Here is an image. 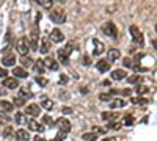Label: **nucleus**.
Listing matches in <instances>:
<instances>
[{
	"label": "nucleus",
	"mask_w": 157,
	"mask_h": 141,
	"mask_svg": "<svg viewBox=\"0 0 157 141\" xmlns=\"http://www.w3.org/2000/svg\"><path fill=\"white\" fill-rule=\"evenodd\" d=\"M49 17L55 24H63L64 20H66V13H64L63 8H54L49 13Z\"/></svg>",
	"instance_id": "obj_1"
},
{
	"label": "nucleus",
	"mask_w": 157,
	"mask_h": 141,
	"mask_svg": "<svg viewBox=\"0 0 157 141\" xmlns=\"http://www.w3.org/2000/svg\"><path fill=\"white\" fill-rule=\"evenodd\" d=\"M72 47H74V44L68 43V46L64 47L63 50H58V58H60V61L63 63V65H68L69 63V54L72 52Z\"/></svg>",
	"instance_id": "obj_2"
},
{
	"label": "nucleus",
	"mask_w": 157,
	"mask_h": 141,
	"mask_svg": "<svg viewBox=\"0 0 157 141\" xmlns=\"http://www.w3.org/2000/svg\"><path fill=\"white\" fill-rule=\"evenodd\" d=\"M102 32L105 33L109 38H112V39H116V38H118V30H116V27L113 25V22H105V24H104Z\"/></svg>",
	"instance_id": "obj_3"
},
{
	"label": "nucleus",
	"mask_w": 157,
	"mask_h": 141,
	"mask_svg": "<svg viewBox=\"0 0 157 141\" xmlns=\"http://www.w3.org/2000/svg\"><path fill=\"white\" fill-rule=\"evenodd\" d=\"M16 50H17V52H19L22 57L29 54L30 46H29V39H27V38H21V39L17 41V44H16Z\"/></svg>",
	"instance_id": "obj_4"
},
{
	"label": "nucleus",
	"mask_w": 157,
	"mask_h": 141,
	"mask_svg": "<svg viewBox=\"0 0 157 141\" xmlns=\"http://www.w3.org/2000/svg\"><path fill=\"white\" fill-rule=\"evenodd\" d=\"M130 35H132V41L135 43V44H138V46H143V35H141V32L138 30V27L137 25H130Z\"/></svg>",
	"instance_id": "obj_5"
},
{
	"label": "nucleus",
	"mask_w": 157,
	"mask_h": 141,
	"mask_svg": "<svg viewBox=\"0 0 157 141\" xmlns=\"http://www.w3.org/2000/svg\"><path fill=\"white\" fill-rule=\"evenodd\" d=\"M41 113V107H39L38 104H30L25 107V116H38V114Z\"/></svg>",
	"instance_id": "obj_6"
},
{
	"label": "nucleus",
	"mask_w": 157,
	"mask_h": 141,
	"mask_svg": "<svg viewBox=\"0 0 157 141\" xmlns=\"http://www.w3.org/2000/svg\"><path fill=\"white\" fill-rule=\"evenodd\" d=\"M38 35H39L38 28L33 27L32 32H30V43H29V46H30L32 50H38Z\"/></svg>",
	"instance_id": "obj_7"
},
{
	"label": "nucleus",
	"mask_w": 157,
	"mask_h": 141,
	"mask_svg": "<svg viewBox=\"0 0 157 141\" xmlns=\"http://www.w3.org/2000/svg\"><path fill=\"white\" fill-rule=\"evenodd\" d=\"M54 125H57L58 129H60V132H64V133H68L71 130V122L68 119H64V118H60Z\"/></svg>",
	"instance_id": "obj_8"
},
{
	"label": "nucleus",
	"mask_w": 157,
	"mask_h": 141,
	"mask_svg": "<svg viewBox=\"0 0 157 141\" xmlns=\"http://www.w3.org/2000/svg\"><path fill=\"white\" fill-rule=\"evenodd\" d=\"M3 86L8 88V89H16L19 86V82L17 79H13V77H6V79H3Z\"/></svg>",
	"instance_id": "obj_9"
},
{
	"label": "nucleus",
	"mask_w": 157,
	"mask_h": 141,
	"mask_svg": "<svg viewBox=\"0 0 157 141\" xmlns=\"http://www.w3.org/2000/svg\"><path fill=\"white\" fill-rule=\"evenodd\" d=\"M49 39L54 41V43H61L64 39V36H63V33L58 28H54V30L50 32V38H49Z\"/></svg>",
	"instance_id": "obj_10"
},
{
	"label": "nucleus",
	"mask_w": 157,
	"mask_h": 141,
	"mask_svg": "<svg viewBox=\"0 0 157 141\" xmlns=\"http://www.w3.org/2000/svg\"><path fill=\"white\" fill-rule=\"evenodd\" d=\"M39 50H41V54H49V50H50V39H49L47 36H44L43 39H41Z\"/></svg>",
	"instance_id": "obj_11"
},
{
	"label": "nucleus",
	"mask_w": 157,
	"mask_h": 141,
	"mask_svg": "<svg viewBox=\"0 0 157 141\" xmlns=\"http://www.w3.org/2000/svg\"><path fill=\"white\" fill-rule=\"evenodd\" d=\"M2 63H3V66H13L16 63V55L14 54H6L5 57H3V60H2Z\"/></svg>",
	"instance_id": "obj_12"
},
{
	"label": "nucleus",
	"mask_w": 157,
	"mask_h": 141,
	"mask_svg": "<svg viewBox=\"0 0 157 141\" xmlns=\"http://www.w3.org/2000/svg\"><path fill=\"white\" fill-rule=\"evenodd\" d=\"M43 63H44V66L49 68L50 71H57V69H58V63H57L54 58H50V57L46 58V60H43Z\"/></svg>",
	"instance_id": "obj_13"
},
{
	"label": "nucleus",
	"mask_w": 157,
	"mask_h": 141,
	"mask_svg": "<svg viewBox=\"0 0 157 141\" xmlns=\"http://www.w3.org/2000/svg\"><path fill=\"white\" fill-rule=\"evenodd\" d=\"M93 46H94V50H93L94 55H101L104 50H105V47H104V43H101L99 39H93Z\"/></svg>",
	"instance_id": "obj_14"
},
{
	"label": "nucleus",
	"mask_w": 157,
	"mask_h": 141,
	"mask_svg": "<svg viewBox=\"0 0 157 141\" xmlns=\"http://www.w3.org/2000/svg\"><path fill=\"white\" fill-rule=\"evenodd\" d=\"M96 68L99 72H107V71H110V63L107 60H101V61H98Z\"/></svg>",
	"instance_id": "obj_15"
},
{
	"label": "nucleus",
	"mask_w": 157,
	"mask_h": 141,
	"mask_svg": "<svg viewBox=\"0 0 157 141\" xmlns=\"http://www.w3.org/2000/svg\"><path fill=\"white\" fill-rule=\"evenodd\" d=\"M14 135H16V138H17L19 141H27V139L30 138L29 132L25 130V129H19V130H16V132H14Z\"/></svg>",
	"instance_id": "obj_16"
},
{
	"label": "nucleus",
	"mask_w": 157,
	"mask_h": 141,
	"mask_svg": "<svg viewBox=\"0 0 157 141\" xmlns=\"http://www.w3.org/2000/svg\"><path fill=\"white\" fill-rule=\"evenodd\" d=\"M110 75H112V79H113V80H123V79H126V75H127V74H126L124 69H116V71H113Z\"/></svg>",
	"instance_id": "obj_17"
},
{
	"label": "nucleus",
	"mask_w": 157,
	"mask_h": 141,
	"mask_svg": "<svg viewBox=\"0 0 157 141\" xmlns=\"http://www.w3.org/2000/svg\"><path fill=\"white\" fill-rule=\"evenodd\" d=\"M107 57H109V63L110 61H116L118 58H120V50H118V49H110L109 50V52H107Z\"/></svg>",
	"instance_id": "obj_18"
},
{
	"label": "nucleus",
	"mask_w": 157,
	"mask_h": 141,
	"mask_svg": "<svg viewBox=\"0 0 157 141\" xmlns=\"http://www.w3.org/2000/svg\"><path fill=\"white\" fill-rule=\"evenodd\" d=\"M33 71L36 72V74H44V71H46V66H44V63H43V60H38L35 65H33Z\"/></svg>",
	"instance_id": "obj_19"
},
{
	"label": "nucleus",
	"mask_w": 157,
	"mask_h": 141,
	"mask_svg": "<svg viewBox=\"0 0 157 141\" xmlns=\"http://www.w3.org/2000/svg\"><path fill=\"white\" fill-rule=\"evenodd\" d=\"M13 74H14L17 79H27V77H29L27 71H25L24 68H14V69H13Z\"/></svg>",
	"instance_id": "obj_20"
},
{
	"label": "nucleus",
	"mask_w": 157,
	"mask_h": 141,
	"mask_svg": "<svg viewBox=\"0 0 157 141\" xmlns=\"http://www.w3.org/2000/svg\"><path fill=\"white\" fill-rule=\"evenodd\" d=\"M14 121H16V124H27V122H29L27 116H25L24 113H21V111H17V113L14 114Z\"/></svg>",
	"instance_id": "obj_21"
},
{
	"label": "nucleus",
	"mask_w": 157,
	"mask_h": 141,
	"mask_svg": "<svg viewBox=\"0 0 157 141\" xmlns=\"http://www.w3.org/2000/svg\"><path fill=\"white\" fill-rule=\"evenodd\" d=\"M27 124H29V129L30 130H35V132H43L44 130V127L41 124H38L36 121H29Z\"/></svg>",
	"instance_id": "obj_22"
},
{
	"label": "nucleus",
	"mask_w": 157,
	"mask_h": 141,
	"mask_svg": "<svg viewBox=\"0 0 157 141\" xmlns=\"http://www.w3.org/2000/svg\"><path fill=\"white\" fill-rule=\"evenodd\" d=\"M39 107H43V108H46V110H52V107H54V102L49 100L46 96H43V97H41V105H39Z\"/></svg>",
	"instance_id": "obj_23"
},
{
	"label": "nucleus",
	"mask_w": 157,
	"mask_h": 141,
	"mask_svg": "<svg viewBox=\"0 0 157 141\" xmlns=\"http://www.w3.org/2000/svg\"><path fill=\"white\" fill-rule=\"evenodd\" d=\"M124 105H126V100H123V99H113V100H110V108H121Z\"/></svg>",
	"instance_id": "obj_24"
},
{
	"label": "nucleus",
	"mask_w": 157,
	"mask_h": 141,
	"mask_svg": "<svg viewBox=\"0 0 157 141\" xmlns=\"http://www.w3.org/2000/svg\"><path fill=\"white\" fill-rule=\"evenodd\" d=\"M19 97L21 99H30L32 97V91H30V89L29 88H21V91H19Z\"/></svg>",
	"instance_id": "obj_25"
},
{
	"label": "nucleus",
	"mask_w": 157,
	"mask_h": 141,
	"mask_svg": "<svg viewBox=\"0 0 157 141\" xmlns=\"http://www.w3.org/2000/svg\"><path fill=\"white\" fill-rule=\"evenodd\" d=\"M82 139L83 141H96L98 139V135L94 132H88V133H83L82 135Z\"/></svg>",
	"instance_id": "obj_26"
},
{
	"label": "nucleus",
	"mask_w": 157,
	"mask_h": 141,
	"mask_svg": "<svg viewBox=\"0 0 157 141\" xmlns=\"http://www.w3.org/2000/svg\"><path fill=\"white\" fill-rule=\"evenodd\" d=\"M32 61H33V60H32L29 55H24V57L21 58V65H22L24 68H29V66H32V65H33Z\"/></svg>",
	"instance_id": "obj_27"
},
{
	"label": "nucleus",
	"mask_w": 157,
	"mask_h": 141,
	"mask_svg": "<svg viewBox=\"0 0 157 141\" xmlns=\"http://www.w3.org/2000/svg\"><path fill=\"white\" fill-rule=\"evenodd\" d=\"M0 108H2L3 111H13V104L8 100H2L0 102Z\"/></svg>",
	"instance_id": "obj_28"
},
{
	"label": "nucleus",
	"mask_w": 157,
	"mask_h": 141,
	"mask_svg": "<svg viewBox=\"0 0 157 141\" xmlns=\"http://www.w3.org/2000/svg\"><path fill=\"white\" fill-rule=\"evenodd\" d=\"M10 121H11L10 114L6 111H0V124H8Z\"/></svg>",
	"instance_id": "obj_29"
},
{
	"label": "nucleus",
	"mask_w": 157,
	"mask_h": 141,
	"mask_svg": "<svg viewBox=\"0 0 157 141\" xmlns=\"http://www.w3.org/2000/svg\"><path fill=\"white\" fill-rule=\"evenodd\" d=\"M118 118V113L116 111H110V113H102V119H116Z\"/></svg>",
	"instance_id": "obj_30"
},
{
	"label": "nucleus",
	"mask_w": 157,
	"mask_h": 141,
	"mask_svg": "<svg viewBox=\"0 0 157 141\" xmlns=\"http://www.w3.org/2000/svg\"><path fill=\"white\" fill-rule=\"evenodd\" d=\"M13 133H14V130H13V125H6L5 129H3V136H5V138H11Z\"/></svg>",
	"instance_id": "obj_31"
},
{
	"label": "nucleus",
	"mask_w": 157,
	"mask_h": 141,
	"mask_svg": "<svg viewBox=\"0 0 157 141\" xmlns=\"http://www.w3.org/2000/svg\"><path fill=\"white\" fill-rule=\"evenodd\" d=\"M35 2L38 5L44 6V8H52V2H54V0H35Z\"/></svg>",
	"instance_id": "obj_32"
},
{
	"label": "nucleus",
	"mask_w": 157,
	"mask_h": 141,
	"mask_svg": "<svg viewBox=\"0 0 157 141\" xmlns=\"http://www.w3.org/2000/svg\"><path fill=\"white\" fill-rule=\"evenodd\" d=\"M148 91H149V88H148V86H143V85H140V86L135 88V93H137V94H146Z\"/></svg>",
	"instance_id": "obj_33"
},
{
	"label": "nucleus",
	"mask_w": 157,
	"mask_h": 141,
	"mask_svg": "<svg viewBox=\"0 0 157 141\" xmlns=\"http://www.w3.org/2000/svg\"><path fill=\"white\" fill-rule=\"evenodd\" d=\"M43 122L47 124V125H50V127H54V119H52L49 114H44V116H43Z\"/></svg>",
	"instance_id": "obj_34"
},
{
	"label": "nucleus",
	"mask_w": 157,
	"mask_h": 141,
	"mask_svg": "<svg viewBox=\"0 0 157 141\" xmlns=\"http://www.w3.org/2000/svg\"><path fill=\"white\" fill-rule=\"evenodd\" d=\"M112 96H113L112 93H102V94L99 96V99H101L102 102H109V100L112 99Z\"/></svg>",
	"instance_id": "obj_35"
},
{
	"label": "nucleus",
	"mask_w": 157,
	"mask_h": 141,
	"mask_svg": "<svg viewBox=\"0 0 157 141\" xmlns=\"http://www.w3.org/2000/svg\"><path fill=\"white\" fill-rule=\"evenodd\" d=\"M36 83H38V85H41V86H46V85L49 83V80L44 79V77H36Z\"/></svg>",
	"instance_id": "obj_36"
},
{
	"label": "nucleus",
	"mask_w": 157,
	"mask_h": 141,
	"mask_svg": "<svg viewBox=\"0 0 157 141\" xmlns=\"http://www.w3.org/2000/svg\"><path fill=\"white\" fill-rule=\"evenodd\" d=\"M107 129H115V130H118V129H121V124H118V122H109L107 124Z\"/></svg>",
	"instance_id": "obj_37"
},
{
	"label": "nucleus",
	"mask_w": 157,
	"mask_h": 141,
	"mask_svg": "<svg viewBox=\"0 0 157 141\" xmlns=\"http://www.w3.org/2000/svg\"><path fill=\"white\" fill-rule=\"evenodd\" d=\"M64 139H66V133H64V132H58L57 136H55V141H64Z\"/></svg>",
	"instance_id": "obj_38"
},
{
	"label": "nucleus",
	"mask_w": 157,
	"mask_h": 141,
	"mask_svg": "<svg viewBox=\"0 0 157 141\" xmlns=\"http://www.w3.org/2000/svg\"><path fill=\"white\" fill-rule=\"evenodd\" d=\"M127 80H129V83H137V82H140V75H132Z\"/></svg>",
	"instance_id": "obj_39"
},
{
	"label": "nucleus",
	"mask_w": 157,
	"mask_h": 141,
	"mask_svg": "<svg viewBox=\"0 0 157 141\" xmlns=\"http://www.w3.org/2000/svg\"><path fill=\"white\" fill-rule=\"evenodd\" d=\"M123 65H124L126 68H132V66H134V63H132V60H129V58H124Z\"/></svg>",
	"instance_id": "obj_40"
},
{
	"label": "nucleus",
	"mask_w": 157,
	"mask_h": 141,
	"mask_svg": "<svg viewBox=\"0 0 157 141\" xmlns=\"http://www.w3.org/2000/svg\"><path fill=\"white\" fill-rule=\"evenodd\" d=\"M124 124H126V125H132V124H134V118H132V116H126V118H124Z\"/></svg>",
	"instance_id": "obj_41"
},
{
	"label": "nucleus",
	"mask_w": 157,
	"mask_h": 141,
	"mask_svg": "<svg viewBox=\"0 0 157 141\" xmlns=\"http://www.w3.org/2000/svg\"><path fill=\"white\" fill-rule=\"evenodd\" d=\"M24 104H25V100H24V99H21V97H16V99H14V105L21 107V105H24Z\"/></svg>",
	"instance_id": "obj_42"
},
{
	"label": "nucleus",
	"mask_w": 157,
	"mask_h": 141,
	"mask_svg": "<svg viewBox=\"0 0 157 141\" xmlns=\"http://www.w3.org/2000/svg\"><path fill=\"white\" fill-rule=\"evenodd\" d=\"M148 100H145V99H140V97H137V99H132V104H146Z\"/></svg>",
	"instance_id": "obj_43"
},
{
	"label": "nucleus",
	"mask_w": 157,
	"mask_h": 141,
	"mask_svg": "<svg viewBox=\"0 0 157 141\" xmlns=\"http://www.w3.org/2000/svg\"><path fill=\"white\" fill-rule=\"evenodd\" d=\"M6 74H8V72H6L3 68H0V79H6Z\"/></svg>",
	"instance_id": "obj_44"
},
{
	"label": "nucleus",
	"mask_w": 157,
	"mask_h": 141,
	"mask_svg": "<svg viewBox=\"0 0 157 141\" xmlns=\"http://www.w3.org/2000/svg\"><path fill=\"white\" fill-rule=\"evenodd\" d=\"M61 111H63L64 114H71V113H72V108H69V107H64Z\"/></svg>",
	"instance_id": "obj_45"
},
{
	"label": "nucleus",
	"mask_w": 157,
	"mask_h": 141,
	"mask_svg": "<svg viewBox=\"0 0 157 141\" xmlns=\"http://www.w3.org/2000/svg\"><path fill=\"white\" fill-rule=\"evenodd\" d=\"M60 82H61V83H66V82H68V77L61 75V77H60Z\"/></svg>",
	"instance_id": "obj_46"
},
{
	"label": "nucleus",
	"mask_w": 157,
	"mask_h": 141,
	"mask_svg": "<svg viewBox=\"0 0 157 141\" xmlns=\"http://www.w3.org/2000/svg\"><path fill=\"white\" fill-rule=\"evenodd\" d=\"M94 130H96V132H101V133H105V129H101V127H96Z\"/></svg>",
	"instance_id": "obj_47"
},
{
	"label": "nucleus",
	"mask_w": 157,
	"mask_h": 141,
	"mask_svg": "<svg viewBox=\"0 0 157 141\" xmlns=\"http://www.w3.org/2000/svg\"><path fill=\"white\" fill-rule=\"evenodd\" d=\"M121 93H123L124 96H129V94H130V89H123V91H121Z\"/></svg>",
	"instance_id": "obj_48"
},
{
	"label": "nucleus",
	"mask_w": 157,
	"mask_h": 141,
	"mask_svg": "<svg viewBox=\"0 0 157 141\" xmlns=\"http://www.w3.org/2000/svg\"><path fill=\"white\" fill-rule=\"evenodd\" d=\"M35 141H47V139H44V138H41V136H36Z\"/></svg>",
	"instance_id": "obj_49"
},
{
	"label": "nucleus",
	"mask_w": 157,
	"mask_h": 141,
	"mask_svg": "<svg viewBox=\"0 0 157 141\" xmlns=\"http://www.w3.org/2000/svg\"><path fill=\"white\" fill-rule=\"evenodd\" d=\"M90 63H91L90 58H85V60H83V65H90Z\"/></svg>",
	"instance_id": "obj_50"
},
{
	"label": "nucleus",
	"mask_w": 157,
	"mask_h": 141,
	"mask_svg": "<svg viewBox=\"0 0 157 141\" xmlns=\"http://www.w3.org/2000/svg\"><path fill=\"white\" fill-rule=\"evenodd\" d=\"M104 141H116L115 138H107V139H104Z\"/></svg>",
	"instance_id": "obj_51"
},
{
	"label": "nucleus",
	"mask_w": 157,
	"mask_h": 141,
	"mask_svg": "<svg viewBox=\"0 0 157 141\" xmlns=\"http://www.w3.org/2000/svg\"><path fill=\"white\" fill-rule=\"evenodd\" d=\"M58 2H61V3H64V2H66V0H58Z\"/></svg>",
	"instance_id": "obj_52"
}]
</instances>
